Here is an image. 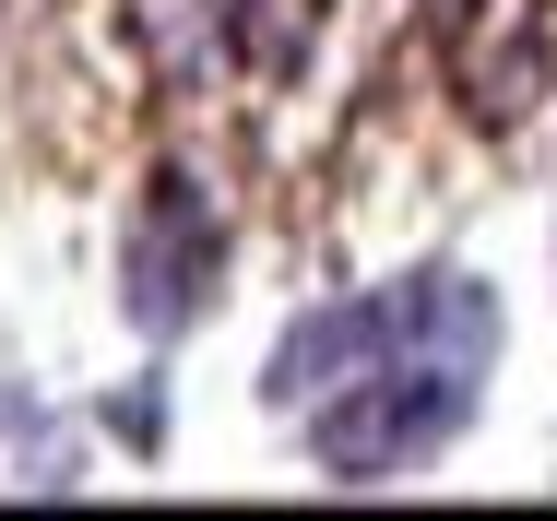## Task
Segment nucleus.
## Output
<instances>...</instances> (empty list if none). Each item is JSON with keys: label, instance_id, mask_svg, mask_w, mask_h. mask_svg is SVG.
<instances>
[{"label": "nucleus", "instance_id": "obj_6", "mask_svg": "<svg viewBox=\"0 0 557 521\" xmlns=\"http://www.w3.org/2000/svg\"><path fill=\"white\" fill-rule=\"evenodd\" d=\"M131 36H143V60H154L166 96L214 84V60H237L225 48V0H131Z\"/></svg>", "mask_w": 557, "mask_h": 521}, {"label": "nucleus", "instance_id": "obj_8", "mask_svg": "<svg viewBox=\"0 0 557 521\" xmlns=\"http://www.w3.org/2000/svg\"><path fill=\"white\" fill-rule=\"evenodd\" d=\"M108 426L131 438V450H154V438H166V392H154V380H143V392H119V404H108Z\"/></svg>", "mask_w": 557, "mask_h": 521}, {"label": "nucleus", "instance_id": "obj_4", "mask_svg": "<svg viewBox=\"0 0 557 521\" xmlns=\"http://www.w3.org/2000/svg\"><path fill=\"white\" fill-rule=\"evenodd\" d=\"M450 84H462V107L486 131H510L522 107L546 96V24H534V0H474L450 24Z\"/></svg>", "mask_w": 557, "mask_h": 521}, {"label": "nucleus", "instance_id": "obj_5", "mask_svg": "<svg viewBox=\"0 0 557 521\" xmlns=\"http://www.w3.org/2000/svg\"><path fill=\"white\" fill-rule=\"evenodd\" d=\"M392 297V344L404 356H450V368H498V285H474V273H404V285H380Z\"/></svg>", "mask_w": 557, "mask_h": 521}, {"label": "nucleus", "instance_id": "obj_2", "mask_svg": "<svg viewBox=\"0 0 557 521\" xmlns=\"http://www.w3.org/2000/svg\"><path fill=\"white\" fill-rule=\"evenodd\" d=\"M214 297H225V202L202 190V166H154L119 225V320L143 344H178Z\"/></svg>", "mask_w": 557, "mask_h": 521}, {"label": "nucleus", "instance_id": "obj_9", "mask_svg": "<svg viewBox=\"0 0 557 521\" xmlns=\"http://www.w3.org/2000/svg\"><path fill=\"white\" fill-rule=\"evenodd\" d=\"M24 426H36V392H24V380H0V450H24Z\"/></svg>", "mask_w": 557, "mask_h": 521}, {"label": "nucleus", "instance_id": "obj_1", "mask_svg": "<svg viewBox=\"0 0 557 521\" xmlns=\"http://www.w3.org/2000/svg\"><path fill=\"white\" fill-rule=\"evenodd\" d=\"M474 392H486V368H450V356H392V368H368L356 392L333 404H309V462L333 474V486H392V474H428L450 438L474 426Z\"/></svg>", "mask_w": 557, "mask_h": 521}, {"label": "nucleus", "instance_id": "obj_7", "mask_svg": "<svg viewBox=\"0 0 557 521\" xmlns=\"http://www.w3.org/2000/svg\"><path fill=\"white\" fill-rule=\"evenodd\" d=\"M309 12H321V0H225V48L285 84V72L309 60Z\"/></svg>", "mask_w": 557, "mask_h": 521}, {"label": "nucleus", "instance_id": "obj_3", "mask_svg": "<svg viewBox=\"0 0 557 521\" xmlns=\"http://www.w3.org/2000/svg\"><path fill=\"white\" fill-rule=\"evenodd\" d=\"M404 344H392V297L368 285V297H321V309H297L273 332V356H261V404L273 415H309V404H333L356 392L368 368H392Z\"/></svg>", "mask_w": 557, "mask_h": 521}, {"label": "nucleus", "instance_id": "obj_10", "mask_svg": "<svg viewBox=\"0 0 557 521\" xmlns=\"http://www.w3.org/2000/svg\"><path fill=\"white\" fill-rule=\"evenodd\" d=\"M462 12H474V0H428V24H440V36H450V24H462Z\"/></svg>", "mask_w": 557, "mask_h": 521}]
</instances>
